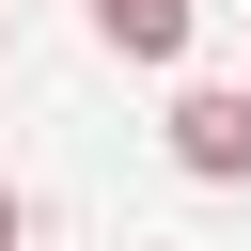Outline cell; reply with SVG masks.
Masks as SVG:
<instances>
[{
	"instance_id": "obj_3",
	"label": "cell",
	"mask_w": 251,
	"mask_h": 251,
	"mask_svg": "<svg viewBox=\"0 0 251 251\" xmlns=\"http://www.w3.org/2000/svg\"><path fill=\"white\" fill-rule=\"evenodd\" d=\"M16 235H31V204H16V173H0V251H16Z\"/></svg>"
},
{
	"instance_id": "obj_2",
	"label": "cell",
	"mask_w": 251,
	"mask_h": 251,
	"mask_svg": "<svg viewBox=\"0 0 251 251\" xmlns=\"http://www.w3.org/2000/svg\"><path fill=\"white\" fill-rule=\"evenodd\" d=\"M188 31H204V0H94L110 63H188Z\"/></svg>"
},
{
	"instance_id": "obj_4",
	"label": "cell",
	"mask_w": 251,
	"mask_h": 251,
	"mask_svg": "<svg viewBox=\"0 0 251 251\" xmlns=\"http://www.w3.org/2000/svg\"><path fill=\"white\" fill-rule=\"evenodd\" d=\"M0 47H16V0H0Z\"/></svg>"
},
{
	"instance_id": "obj_1",
	"label": "cell",
	"mask_w": 251,
	"mask_h": 251,
	"mask_svg": "<svg viewBox=\"0 0 251 251\" xmlns=\"http://www.w3.org/2000/svg\"><path fill=\"white\" fill-rule=\"evenodd\" d=\"M157 141H173V173H188V188H251V78H188Z\"/></svg>"
}]
</instances>
